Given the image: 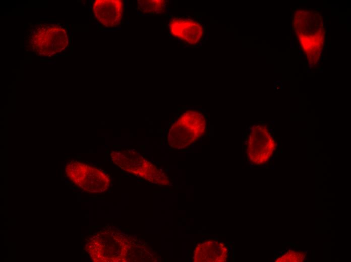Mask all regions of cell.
<instances>
[{
	"mask_svg": "<svg viewBox=\"0 0 351 262\" xmlns=\"http://www.w3.org/2000/svg\"><path fill=\"white\" fill-rule=\"evenodd\" d=\"M289 252V254L287 253L278 258L276 261H302L306 256L305 254L303 255L301 253L294 252L293 251Z\"/></svg>",
	"mask_w": 351,
	"mask_h": 262,
	"instance_id": "cell-11",
	"label": "cell"
},
{
	"mask_svg": "<svg viewBox=\"0 0 351 262\" xmlns=\"http://www.w3.org/2000/svg\"><path fill=\"white\" fill-rule=\"evenodd\" d=\"M110 156L112 162L122 169L152 183L160 186L170 183L165 173L133 150L113 151Z\"/></svg>",
	"mask_w": 351,
	"mask_h": 262,
	"instance_id": "cell-3",
	"label": "cell"
},
{
	"mask_svg": "<svg viewBox=\"0 0 351 262\" xmlns=\"http://www.w3.org/2000/svg\"><path fill=\"white\" fill-rule=\"evenodd\" d=\"M123 2L121 0H96L92 5L95 19L107 28H116L123 19Z\"/></svg>",
	"mask_w": 351,
	"mask_h": 262,
	"instance_id": "cell-8",
	"label": "cell"
},
{
	"mask_svg": "<svg viewBox=\"0 0 351 262\" xmlns=\"http://www.w3.org/2000/svg\"><path fill=\"white\" fill-rule=\"evenodd\" d=\"M131 247L127 238L114 230L101 232L86 245L88 253L95 261H126Z\"/></svg>",
	"mask_w": 351,
	"mask_h": 262,
	"instance_id": "cell-1",
	"label": "cell"
},
{
	"mask_svg": "<svg viewBox=\"0 0 351 262\" xmlns=\"http://www.w3.org/2000/svg\"><path fill=\"white\" fill-rule=\"evenodd\" d=\"M276 144L266 126L254 125L247 141V156L253 164L260 165L268 161L275 150Z\"/></svg>",
	"mask_w": 351,
	"mask_h": 262,
	"instance_id": "cell-6",
	"label": "cell"
},
{
	"mask_svg": "<svg viewBox=\"0 0 351 262\" xmlns=\"http://www.w3.org/2000/svg\"><path fill=\"white\" fill-rule=\"evenodd\" d=\"M206 122L204 115L197 110L184 112L175 121L167 135L168 144L172 148H186L204 134Z\"/></svg>",
	"mask_w": 351,
	"mask_h": 262,
	"instance_id": "cell-2",
	"label": "cell"
},
{
	"mask_svg": "<svg viewBox=\"0 0 351 262\" xmlns=\"http://www.w3.org/2000/svg\"><path fill=\"white\" fill-rule=\"evenodd\" d=\"M167 4V1L164 0H139L137 9L145 15L160 14L166 11Z\"/></svg>",
	"mask_w": 351,
	"mask_h": 262,
	"instance_id": "cell-10",
	"label": "cell"
},
{
	"mask_svg": "<svg viewBox=\"0 0 351 262\" xmlns=\"http://www.w3.org/2000/svg\"><path fill=\"white\" fill-rule=\"evenodd\" d=\"M32 47L40 55L52 56L62 52L68 45L66 30L57 26L37 28L31 39Z\"/></svg>",
	"mask_w": 351,
	"mask_h": 262,
	"instance_id": "cell-5",
	"label": "cell"
},
{
	"mask_svg": "<svg viewBox=\"0 0 351 262\" xmlns=\"http://www.w3.org/2000/svg\"><path fill=\"white\" fill-rule=\"evenodd\" d=\"M66 172L75 184L88 192H103L110 185L111 180L108 174L82 162H69L66 167Z\"/></svg>",
	"mask_w": 351,
	"mask_h": 262,
	"instance_id": "cell-4",
	"label": "cell"
},
{
	"mask_svg": "<svg viewBox=\"0 0 351 262\" xmlns=\"http://www.w3.org/2000/svg\"><path fill=\"white\" fill-rule=\"evenodd\" d=\"M228 257L227 246L217 240H208L197 244L193 253L194 262H225Z\"/></svg>",
	"mask_w": 351,
	"mask_h": 262,
	"instance_id": "cell-9",
	"label": "cell"
},
{
	"mask_svg": "<svg viewBox=\"0 0 351 262\" xmlns=\"http://www.w3.org/2000/svg\"><path fill=\"white\" fill-rule=\"evenodd\" d=\"M168 28L173 38L190 46L198 45L204 34L202 24L190 18L173 17L168 22Z\"/></svg>",
	"mask_w": 351,
	"mask_h": 262,
	"instance_id": "cell-7",
	"label": "cell"
}]
</instances>
